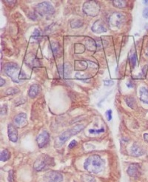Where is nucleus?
I'll use <instances>...</instances> for the list:
<instances>
[{
    "mask_svg": "<svg viewBox=\"0 0 148 182\" xmlns=\"http://www.w3.org/2000/svg\"><path fill=\"white\" fill-rule=\"evenodd\" d=\"M104 162L103 159L98 155H92L86 159L84 164V168L89 173L98 174L104 169Z\"/></svg>",
    "mask_w": 148,
    "mask_h": 182,
    "instance_id": "obj_1",
    "label": "nucleus"
},
{
    "mask_svg": "<svg viewBox=\"0 0 148 182\" xmlns=\"http://www.w3.org/2000/svg\"><path fill=\"white\" fill-rule=\"evenodd\" d=\"M84 128H85V125H76L73 128L66 130L65 132L62 133V134L59 135V136L56 138L55 147H60L64 145V144L68 141L69 138H71L72 136H76V135L78 134L79 133L82 131Z\"/></svg>",
    "mask_w": 148,
    "mask_h": 182,
    "instance_id": "obj_2",
    "label": "nucleus"
},
{
    "mask_svg": "<svg viewBox=\"0 0 148 182\" xmlns=\"http://www.w3.org/2000/svg\"><path fill=\"white\" fill-rule=\"evenodd\" d=\"M54 166H55V162H54V158L46 155V154H42L39 156L38 159L34 162L33 168L37 172H41L48 170L50 167H54Z\"/></svg>",
    "mask_w": 148,
    "mask_h": 182,
    "instance_id": "obj_3",
    "label": "nucleus"
},
{
    "mask_svg": "<svg viewBox=\"0 0 148 182\" xmlns=\"http://www.w3.org/2000/svg\"><path fill=\"white\" fill-rule=\"evenodd\" d=\"M4 72L7 76L13 80V82L16 83H19V74H20V68L19 65L16 63H7L4 66Z\"/></svg>",
    "mask_w": 148,
    "mask_h": 182,
    "instance_id": "obj_4",
    "label": "nucleus"
},
{
    "mask_svg": "<svg viewBox=\"0 0 148 182\" xmlns=\"http://www.w3.org/2000/svg\"><path fill=\"white\" fill-rule=\"evenodd\" d=\"M83 12L89 17H95L100 12V6L96 1H87L83 5Z\"/></svg>",
    "mask_w": 148,
    "mask_h": 182,
    "instance_id": "obj_5",
    "label": "nucleus"
},
{
    "mask_svg": "<svg viewBox=\"0 0 148 182\" xmlns=\"http://www.w3.org/2000/svg\"><path fill=\"white\" fill-rule=\"evenodd\" d=\"M35 12L41 17H49L55 12L54 8L48 2H43L36 5L35 7Z\"/></svg>",
    "mask_w": 148,
    "mask_h": 182,
    "instance_id": "obj_6",
    "label": "nucleus"
},
{
    "mask_svg": "<svg viewBox=\"0 0 148 182\" xmlns=\"http://www.w3.org/2000/svg\"><path fill=\"white\" fill-rule=\"evenodd\" d=\"M126 21V16L121 12H115L109 18V23L112 28H121Z\"/></svg>",
    "mask_w": 148,
    "mask_h": 182,
    "instance_id": "obj_7",
    "label": "nucleus"
},
{
    "mask_svg": "<svg viewBox=\"0 0 148 182\" xmlns=\"http://www.w3.org/2000/svg\"><path fill=\"white\" fill-rule=\"evenodd\" d=\"M43 179L45 182H62L63 175L59 172L51 170L45 174Z\"/></svg>",
    "mask_w": 148,
    "mask_h": 182,
    "instance_id": "obj_8",
    "label": "nucleus"
},
{
    "mask_svg": "<svg viewBox=\"0 0 148 182\" xmlns=\"http://www.w3.org/2000/svg\"><path fill=\"white\" fill-rule=\"evenodd\" d=\"M25 62L29 67L32 69L39 67L41 66V63H40L38 58L36 57V55L32 54V53H29L25 56Z\"/></svg>",
    "mask_w": 148,
    "mask_h": 182,
    "instance_id": "obj_9",
    "label": "nucleus"
},
{
    "mask_svg": "<svg viewBox=\"0 0 148 182\" xmlns=\"http://www.w3.org/2000/svg\"><path fill=\"white\" fill-rule=\"evenodd\" d=\"M58 71H59L61 78L67 79L71 73L72 67L70 64L67 63L62 64L58 67Z\"/></svg>",
    "mask_w": 148,
    "mask_h": 182,
    "instance_id": "obj_10",
    "label": "nucleus"
},
{
    "mask_svg": "<svg viewBox=\"0 0 148 182\" xmlns=\"http://www.w3.org/2000/svg\"><path fill=\"white\" fill-rule=\"evenodd\" d=\"M128 174L133 178H139L141 175V168L139 164H131L128 168Z\"/></svg>",
    "mask_w": 148,
    "mask_h": 182,
    "instance_id": "obj_11",
    "label": "nucleus"
},
{
    "mask_svg": "<svg viewBox=\"0 0 148 182\" xmlns=\"http://www.w3.org/2000/svg\"><path fill=\"white\" fill-rule=\"evenodd\" d=\"M50 135L47 131H43L36 138V142L39 147L43 148L49 143Z\"/></svg>",
    "mask_w": 148,
    "mask_h": 182,
    "instance_id": "obj_12",
    "label": "nucleus"
},
{
    "mask_svg": "<svg viewBox=\"0 0 148 182\" xmlns=\"http://www.w3.org/2000/svg\"><path fill=\"white\" fill-rule=\"evenodd\" d=\"M14 122L15 124V126L17 128H24L28 124V120H27V115L23 113H19L14 119Z\"/></svg>",
    "mask_w": 148,
    "mask_h": 182,
    "instance_id": "obj_13",
    "label": "nucleus"
},
{
    "mask_svg": "<svg viewBox=\"0 0 148 182\" xmlns=\"http://www.w3.org/2000/svg\"><path fill=\"white\" fill-rule=\"evenodd\" d=\"M130 153H131V155L134 157H140L145 154V150L139 143L135 142L130 148Z\"/></svg>",
    "mask_w": 148,
    "mask_h": 182,
    "instance_id": "obj_14",
    "label": "nucleus"
},
{
    "mask_svg": "<svg viewBox=\"0 0 148 182\" xmlns=\"http://www.w3.org/2000/svg\"><path fill=\"white\" fill-rule=\"evenodd\" d=\"M8 135L10 141L12 142H17L18 141V131L17 128L12 124H10L8 126Z\"/></svg>",
    "mask_w": 148,
    "mask_h": 182,
    "instance_id": "obj_15",
    "label": "nucleus"
},
{
    "mask_svg": "<svg viewBox=\"0 0 148 182\" xmlns=\"http://www.w3.org/2000/svg\"><path fill=\"white\" fill-rule=\"evenodd\" d=\"M92 30L94 33H105L107 31V28H106L105 25H104V22L102 20H97L94 22L91 27Z\"/></svg>",
    "mask_w": 148,
    "mask_h": 182,
    "instance_id": "obj_16",
    "label": "nucleus"
},
{
    "mask_svg": "<svg viewBox=\"0 0 148 182\" xmlns=\"http://www.w3.org/2000/svg\"><path fill=\"white\" fill-rule=\"evenodd\" d=\"M40 91H41V88H40L39 85H36V84L31 85L28 91L29 97L31 98V99H34L38 96Z\"/></svg>",
    "mask_w": 148,
    "mask_h": 182,
    "instance_id": "obj_17",
    "label": "nucleus"
},
{
    "mask_svg": "<svg viewBox=\"0 0 148 182\" xmlns=\"http://www.w3.org/2000/svg\"><path fill=\"white\" fill-rule=\"evenodd\" d=\"M85 48L90 51H95L97 48L96 45V43L95 42L94 39H93L92 38H90V37H87L85 40Z\"/></svg>",
    "mask_w": 148,
    "mask_h": 182,
    "instance_id": "obj_18",
    "label": "nucleus"
},
{
    "mask_svg": "<svg viewBox=\"0 0 148 182\" xmlns=\"http://www.w3.org/2000/svg\"><path fill=\"white\" fill-rule=\"evenodd\" d=\"M140 100L142 102L148 104V87H141L139 89Z\"/></svg>",
    "mask_w": 148,
    "mask_h": 182,
    "instance_id": "obj_19",
    "label": "nucleus"
},
{
    "mask_svg": "<svg viewBox=\"0 0 148 182\" xmlns=\"http://www.w3.org/2000/svg\"><path fill=\"white\" fill-rule=\"evenodd\" d=\"M51 51H52L53 54L54 55V56L57 57V56H60L62 54V48L61 45H59V42H54L51 43Z\"/></svg>",
    "mask_w": 148,
    "mask_h": 182,
    "instance_id": "obj_20",
    "label": "nucleus"
},
{
    "mask_svg": "<svg viewBox=\"0 0 148 182\" xmlns=\"http://www.w3.org/2000/svg\"><path fill=\"white\" fill-rule=\"evenodd\" d=\"M128 57H129L130 66H131L132 68H134L136 66V64H137V56H136V53L135 49H132L130 51Z\"/></svg>",
    "mask_w": 148,
    "mask_h": 182,
    "instance_id": "obj_21",
    "label": "nucleus"
},
{
    "mask_svg": "<svg viewBox=\"0 0 148 182\" xmlns=\"http://www.w3.org/2000/svg\"><path fill=\"white\" fill-rule=\"evenodd\" d=\"M88 62L85 61H76L75 62V70L78 71H84L88 68Z\"/></svg>",
    "mask_w": 148,
    "mask_h": 182,
    "instance_id": "obj_22",
    "label": "nucleus"
},
{
    "mask_svg": "<svg viewBox=\"0 0 148 182\" xmlns=\"http://www.w3.org/2000/svg\"><path fill=\"white\" fill-rule=\"evenodd\" d=\"M125 101L126 102V104H128V106L130 107L131 109H135L137 105V103H136V99L134 97L131 96H128L125 98Z\"/></svg>",
    "mask_w": 148,
    "mask_h": 182,
    "instance_id": "obj_23",
    "label": "nucleus"
},
{
    "mask_svg": "<svg viewBox=\"0 0 148 182\" xmlns=\"http://www.w3.org/2000/svg\"><path fill=\"white\" fill-rule=\"evenodd\" d=\"M112 2L113 5L118 8H125L128 5V2L125 0H114Z\"/></svg>",
    "mask_w": 148,
    "mask_h": 182,
    "instance_id": "obj_24",
    "label": "nucleus"
},
{
    "mask_svg": "<svg viewBox=\"0 0 148 182\" xmlns=\"http://www.w3.org/2000/svg\"><path fill=\"white\" fill-rule=\"evenodd\" d=\"M10 159V152L8 150H3L0 153V160L1 162H7Z\"/></svg>",
    "mask_w": 148,
    "mask_h": 182,
    "instance_id": "obj_25",
    "label": "nucleus"
},
{
    "mask_svg": "<svg viewBox=\"0 0 148 182\" xmlns=\"http://www.w3.org/2000/svg\"><path fill=\"white\" fill-rule=\"evenodd\" d=\"M83 25V22L80 19H75L70 22V26L72 28H79Z\"/></svg>",
    "mask_w": 148,
    "mask_h": 182,
    "instance_id": "obj_26",
    "label": "nucleus"
},
{
    "mask_svg": "<svg viewBox=\"0 0 148 182\" xmlns=\"http://www.w3.org/2000/svg\"><path fill=\"white\" fill-rule=\"evenodd\" d=\"M32 38H33L34 40H36V41H41L42 39L41 31H40L39 29L37 28L35 29L34 31H33V35H32Z\"/></svg>",
    "mask_w": 148,
    "mask_h": 182,
    "instance_id": "obj_27",
    "label": "nucleus"
},
{
    "mask_svg": "<svg viewBox=\"0 0 148 182\" xmlns=\"http://www.w3.org/2000/svg\"><path fill=\"white\" fill-rule=\"evenodd\" d=\"M82 182H96V178L91 175H83L82 176Z\"/></svg>",
    "mask_w": 148,
    "mask_h": 182,
    "instance_id": "obj_28",
    "label": "nucleus"
},
{
    "mask_svg": "<svg viewBox=\"0 0 148 182\" xmlns=\"http://www.w3.org/2000/svg\"><path fill=\"white\" fill-rule=\"evenodd\" d=\"M85 46L81 44H76L75 45V53L76 54H82L85 51Z\"/></svg>",
    "mask_w": 148,
    "mask_h": 182,
    "instance_id": "obj_29",
    "label": "nucleus"
},
{
    "mask_svg": "<svg viewBox=\"0 0 148 182\" xmlns=\"http://www.w3.org/2000/svg\"><path fill=\"white\" fill-rule=\"evenodd\" d=\"M19 92V90L17 88H10L6 90L5 93L7 95H14L17 94Z\"/></svg>",
    "mask_w": 148,
    "mask_h": 182,
    "instance_id": "obj_30",
    "label": "nucleus"
},
{
    "mask_svg": "<svg viewBox=\"0 0 148 182\" xmlns=\"http://www.w3.org/2000/svg\"><path fill=\"white\" fill-rule=\"evenodd\" d=\"M8 111V105L6 104H2V106L1 107V116H5L7 113Z\"/></svg>",
    "mask_w": 148,
    "mask_h": 182,
    "instance_id": "obj_31",
    "label": "nucleus"
},
{
    "mask_svg": "<svg viewBox=\"0 0 148 182\" xmlns=\"http://www.w3.org/2000/svg\"><path fill=\"white\" fill-rule=\"evenodd\" d=\"M103 132H104V128H102L100 130H93L92 129V130H89V133H92V134H97V133H101Z\"/></svg>",
    "mask_w": 148,
    "mask_h": 182,
    "instance_id": "obj_32",
    "label": "nucleus"
},
{
    "mask_svg": "<svg viewBox=\"0 0 148 182\" xmlns=\"http://www.w3.org/2000/svg\"><path fill=\"white\" fill-rule=\"evenodd\" d=\"M19 80L20 81H22V80H25L27 79V75L25 74V72L23 71V70L21 69V72H20V74H19Z\"/></svg>",
    "mask_w": 148,
    "mask_h": 182,
    "instance_id": "obj_33",
    "label": "nucleus"
},
{
    "mask_svg": "<svg viewBox=\"0 0 148 182\" xmlns=\"http://www.w3.org/2000/svg\"><path fill=\"white\" fill-rule=\"evenodd\" d=\"M8 182H14V171L13 170H10L8 173Z\"/></svg>",
    "mask_w": 148,
    "mask_h": 182,
    "instance_id": "obj_34",
    "label": "nucleus"
},
{
    "mask_svg": "<svg viewBox=\"0 0 148 182\" xmlns=\"http://www.w3.org/2000/svg\"><path fill=\"white\" fill-rule=\"evenodd\" d=\"M106 115H107V120L110 121L112 119V110H108L106 112Z\"/></svg>",
    "mask_w": 148,
    "mask_h": 182,
    "instance_id": "obj_35",
    "label": "nucleus"
},
{
    "mask_svg": "<svg viewBox=\"0 0 148 182\" xmlns=\"http://www.w3.org/2000/svg\"><path fill=\"white\" fill-rule=\"evenodd\" d=\"M3 2L6 3V4H8L7 5H10V6H14V5L17 3V1H11V0H10V1H3Z\"/></svg>",
    "mask_w": 148,
    "mask_h": 182,
    "instance_id": "obj_36",
    "label": "nucleus"
},
{
    "mask_svg": "<svg viewBox=\"0 0 148 182\" xmlns=\"http://www.w3.org/2000/svg\"><path fill=\"white\" fill-rule=\"evenodd\" d=\"M76 145H77V141H76V140H73V141L70 143V144H69L68 147L70 149H72V148H73L74 147H76Z\"/></svg>",
    "mask_w": 148,
    "mask_h": 182,
    "instance_id": "obj_37",
    "label": "nucleus"
},
{
    "mask_svg": "<svg viewBox=\"0 0 148 182\" xmlns=\"http://www.w3.org/2000/svg\"><path fill=\"white\" fill-rule=\"evenodd\" d=\"M104 84L105 86H111V85H113V82L112 80H105L104 82Z\"/></svg>",
    "mask_w": 148,
    "mask_h": 182,
    "instance_id": "obj_38",
    "label": "nucleus"
},
{
    "mask_svg": "<svg viewBox=\"0 0 148 182\" xmlns=\"http://www.w3.org/2000/svg\"><path fill=\"white\" fill-rule=\"evenodd\" d=\"M142 14H143V17H144V18H145V19L148 18V8H145Z\"/></svg>",
    "mask_w": 148,
    "mask_h": 182,
    "instance_id": "obj_39",
    "label": "nucleus"
},
{
    "mask_svg": "<svg viewBox=\"0 0 148 182\" xmlns=\"http://www.w3.org/2000/svg\"><path fill=\"white\" fill-rule=\"evenodd\" d=\"M126 85H127V86H128V88H134V84H133L131 81H129V82H127Z\"/></svg>",
    "mask_w": 148,
    "mask_h": 182,
    "instance_id": "obj_40",
    "label": "nucleus"
},
{
    "mask_svg": "<svg viewBox=\"0 0 148 182\" xmlns=\"http://www.w3.org/2000/svg\"><path fill=\"white\" fill-rule=\"evenodd\" d=\"M144 139L147 142H148V133H144Z\"/></svg>",
    "mask_w": 148,
    "mask_h": 182,
    "instance_id": "obj_41",
    "label": "nucleus"
},
{
    "mask_svg": "<svg viewBox=\"0 0 148 182\" xmlns=\"http://www.w3.org/2000/svg\"><path fill=\"white\" fill-rule=\"evenodd\" d=\"M5 79H3L2 78H1V84H0V86L2 87L3 85H5Z\"/></svg>",
    "mask_w": 148,
    "mask_h": 182,
    "instance_id": "obj_42",
    "label": "nucleus"
}]
</instances>
